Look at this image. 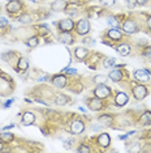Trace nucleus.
Wrapping results in <instances>:
<instances>
[{
    "label": "nucleus",
    "mask_w": 151,
    "mask_h": 153,
    "mask_svg": "<svg viewBox=\"0 0 151 153\" xmlns=\"http://www.w3.org/2000/svg\"><path fill=\"white\" fill-rule=\"evenodd\" d=\"M13 56H15V53L13 51H7V53H3L1 54V59L4 62H11V60H13Z\"/></svg>",
    "instance_id": "obj_32"
},
{
    "label": "nucleus",
    "mask_w": 151,
    "mask_h": 153,
    "mask_svg": "<svg viewBox=\"0 0 151 153\" xmlns=\"http://www.w3.org/2000/svg\"><path fill=\"white\" fill-rule=\"evenodd\" d=\"M57 39H59L60 43H64V45H73L74 43V37L70 32H60L59 36H57Z\"/></svg>",
    "instance_id": "obj_11"
},
{
    "label": "nucleus",
    "mask_w": 151,
    "mask_h": 153,
    "mask_svg": "<svg viewBox=\"0 0 151 153\" xmlns=\"http://www.w3.org/2000/svg\"><path fill=\"white\" fill-rule=\"evenodd\" d=\"M107 24L111 27H116V29H119V27H120V21H119L117 17H115V16L107 17Z\"/></svg>",
    "instance_id": "obj_28"
},
{
    "label": "nucleus",
    "mask_w": 151,
    "mask_h": 153,
    "mask_svg": "<svg viewBox=\"0 0 151 153\" xmlns=\"http://www.w3.org/2000/svg\"><path fill=\"white\" fill-rule=\"evenodd\" d=\"M113 102H115V106L122 107L129 102V96L126 94L125 92H117L115 94V101H113Z\"/></svg>",
    "instance_id": "obj_8"
},
{
    "label": "nucleus",
    "mask_w": 151,
    "mask_h": 153,
    "mask_svg": "<svg viewBox=\"0 0 151 153\" xmlns=\"http://www.w3.org/2000/svg\"><path fill=\"white\" fill-rule=\"evenodd\" d=\"M107 80L108 77L106 75H97L92 77V82L95 85H102V84H107Z\"/></svg>",
    "instance_id": "obj_27"
},
{
    "label": "nucleus",
    "mask_w": 151,
    "mask_h": 153,
    "mask_svg": "<svg viewBox=\"0 0 151 153\" xmlns=\"http://www.w3.org/2000/svg\"><path fill=\"white\" fill-rule=\"evenodd\" d=\"M82 43H85V45H89V46H92V45L95 43V41H92L91 38H86V37H85L84 39H82Z\"/></svg>",
    "instance_id": "obj_39"
},
{
    "label": "nucleus",
    "mask_w": 151,
    "mask_h": 153,
    "mask_svg": "<svg viewBox=\"0 0 151 153\" xmlns=\"http://www.w3.org/2000/svg\"><path fill=\"white\" fill-rule=\"evenodd\" d=\"M32 1H35V0H32Z\"/></svg>",
    "instance_id": "obj_51"
},
{
    "label": "nucleus",
    "mask_w": 151,
    "mask_h": 153,
    "mask_svg": "<svg viewBox=\"0 0 151 153\" xmlns=\"http://www.w3.org/2000/svg\"><path fill=\"white\" fill-rule=\"evenodd\" d=\"M134 79L139 82H149L150 81V74L146 71V69H136Z\"/></svg>",
    "instance_id": "obj_13"
},
{
    "label": "nucleus",
    "mask_w": 151,
    "mask_h": 153,
    "mask_svg": "<svg viewBox=\"0 0 151 153\" xmlns=\"http://www.w3.org/2000/svg\"><path fill=\"white\" fill-rule=\"evenodd\" d=\"M73 54H74L76 59L81 62V60H84V59H86L87 54H89V50H87V47H84V46H78V47H76V48H74Z\"/></svg>",
    "instance_id": "obj_16"
},
{
    "label": "nucleus",
    "mask_w": 151,
    "mask_h": 153,
    "mask_svg": "<svg viewBox=\"0 0 151 153\" xmlns=\"http://www.w3.org/2000/svg\"><path fill=\"white\" fill-rule=\"evenodd\" d=\"M77 152H91V148L86 144H80V147L77 148Z\"/></svg>",
    "instance_id": "obj_37"
},
{
    "label": "nucleus",
    "mask_w": 151,
    "mask_h": 153,
    "mask_svg": "<svg viewBox=\"0 0 151 153\" xmlns=\"http://www.w3.org/2000/svg\"><path fill=\"white\" fill-rule=\"evenodd\" d=\"M15 127V124H9V126H5V127H3V131H8V130H11V128Z\"/></svg>",
    "instance_id": "obj_44"
},
{
    "label": "nucleus",
    "mask_w": 151,
    "mask_h": 153,
    "mask_svg": "<svg viewBox=\"0 0 151 153\" xmlns=\"http://www.w3.org/2000/svg\"><path fill=\"white\" fill-rule=\"evenodd\" d=\"M86 103H87V107L90 109L91 111H99L103 109V102L100 98L98 97H92V98H87L86 100Z\"/></svg>",
    "instance_id": "obj_7"
},
{
    "label": "nucleus",
    "mask_w": 151,
    "mask_h": 153,
    "mask_svg": "<svg viewBox=\"0 0 151 153\" xmlns=\"http://www.w3.org/2000/svg\"><path fill=\"white\" fill-rule=\"evenodd\" d=\"M92 93H94L95 97H98V98H108L109 96L112 94V90L109 86H107V84H102V85H97L92 90Z\"/></svg>",
    "instance_id": "obj_2"
},
{
    "label": "nucleus",
    "mask_w": 151,
    "mask_h": 153,
    "mask_svg": "<svg viewBox=\"0 0 151 153\" xmlns=\"http://www.w3.org/2000/svg\"><path fill=\"white\" fill-rule=\"evenodd\" d=\"M121 29L124 30L126 34H134L136 32H138V26H137L136 21L130 19H126L124 22L121 24Z\"/></svg>",
    "instance_id": "obj_4"
},
{
    "label": "nucleus",
    "mask_w": 151,
    "mask_h": 153,
    "mask_svg": "<svg viewBox=\"0 0 151 153\" xmlns=\"http://www.w3.org/2000/svg\"><path fill=\"white\" fill-rule=\"evenodd\" d=\"M0 79L4 80V81H7V82H12L13 81V79L8 74H5V72H0Z\"/></svg>",
    "instance_id": "obj_36"
},
{
    "label": "nucleus",
    "mask_w": 151,
    "mask_h": 153,
    "mask_svg": "<svg viewBox=\"0 0 151 153\" xmlns=\"http://www.w3.org/2000/svg\"><path fill=\"white\" fill-rule=\"evenodd\" d=\"M98 122L102 124V126H111L113 123V117L109 115V114H102L100 117L98 118Z\"/></svg>",
    "instance_id": "obj_22"
},
{
    "label": "nucleus",
    "mask_w": 151,
    "mask_h": 153,
    "mask_svg": "<svg viewBox=\"0 0 151 153\" xmlns=\"http://www.w3.org/2000/svg\"><path fill=\"white\" fill-rule=\"evenodd\" d=\"M107 37L109 41H112V42H119V41H121L124 36H122V33L120 32L119 29H116V27H112V29L107 30Z\"/></svg>",
    "instance_id": "obj_12"
},
{
    "label": "nucleus",
    "mask_w": 151,
    "mask_h": 153,
    "mask_svg": "<svg viewBox=\"0 0 151 153\" xmlns=\"http://www.w3.org/2000/svg\"><path fill=\"white\" fill-rule=\"evenodd\" d=\"M57 29L60 32H72L74 29V21L72 19H63L57 22Z\"/></svg>",
    "instance_id": "obj_5"
},
{
    "label": "nucleus",
    "mask_w": 151,
    "mask_h": 153,
    "mask_svg": "<svg viewBox=\"0 0 151 153\" xmlns=\"http://www.w3.org/2000/svg\"><path fill=\"white\" fill-rule=\"evenodd\" d=\"M147 92H149V90L143 85H136L134 88H133V96H134V98L137 101H142L147 96Z\"/></svg>",
    "instance_id": "obj_9"
},
{
    "label": "nucleus",
    "mask_w": 151,
    "mask_h": 153,
    "mask_svg": "<svg viewBox=\"0 0 151 153\" xmlns=\"http://www.w3.org/2000/svg\"><path fill=\"white\" fill-rule=\"evenodd\" d=\"M143 54H145V56H146V58L151 59V47H147L146 50H145V53H143Z\"/></svg>",
    "instance_id": "obj_41"
},
{
    "label": "nucleus",
    "mask_w": 151,
    "mask_h": 153,
    "mask_svg": "<svg viewBox=\"0 0 151 153\" xmlns=\"http://www.w3.org/2000/svg\"><path fill=\"white\" fill-rule=\"evenodd\" d=\"M126 151L128 152H139L141 151V144L138 141H126V145H125Z\"/></svg>",
    "instance_id": "obj_25"
},
{
    "label": "nucleus",
    "mask_w": 151,
    "mask_h": 153,
    "mask_svg": "<svg viewBox=\"0 0 151 153\" xmlns=\"http://www.w3.org/2000/svg\"><path fill=\"white\" fill-rule=\"evenodd\" d=\"M33 21V17L29 15V13H23L18 17V22L20 24H23V25H27V24H30Z\"/></svg>",
    "instance_id": "obj_30"
},
{
    "label": "nucleus",
    "mask_w": 151,
    "mask_h": 153,
    "mask_svg": "<svg viewBox=\"0 0 151 153\" xmlns=\"http://www.w3.org/2000/svg\"><path fill=\"white\" fill-rule=\"evenodd\" d=\"M4 147H5V143L0 140V152H1V151H4Z\"/></svg>",
    "instance_id": "obj_46"
},
{
    "label": "nucleus",
    "mask_w": 151,
    "mask_h": 153,
    "mask_svg": "<svg viewBox=\"0 0 151 153\" xmlns=\"http://www.w3.org/2000/svg\"><path fill=\"white\" fill-rule=\"evenodd\" d=\"M122 77H124V75H122V71L119 67L109 71V74H108V79L112 80L113 82H120L122 80Z\"/></svg>",
    "instance_id": "obj_17"
},
{
    "label": "nucleus",
    "mask_w": 151,
    "mask_h": 153,
    "mask_svg": "<svg viewBox=\"0 0 151 153\" xmlns=\"http://www.w3.org/2000/svg\"><path fill=\"white\" fill-rule=\"evenodd\" d=\"M85 123L82 120H80V119H76V120H73L72 122V124H70V132L73 135H80V134H82V132L85 131Z\"/></svg>",
    "instance_id": "obj_10"
},
{
    "label": "nucleus",
    "mask_w": 151,
    "mask_h": 153,
    "mask_svg": "<svg viewBox=\"0 0 151 153\" xmlns=\"http://www.w3.org/2000/svg\"><path fill=\"white\" fill-rule=\"evenodd\" d=\"M67 5H68V3L65 0H55L52 4H51V9L54 12H64Z\"/></svg>",
    "instance_id": "obj_18"
},
{
    "label": "nucleus",
    "mask_w": 151,
    "mask_h": 153,
    "mask_svg": "<svg viewBox=\"0 0 151 153\" xmlns=\"http://www.w3.org/2000/svg\"><path fill=\"white\" fill-rule=\"evenodd\" d=\"M138 123L141 126H146V124H151V111H145L142 115L139 117Z\"/></svg>",
    "instance_id": "obj_23"
},
{
    "label": "nucleus",
    "mask_w": 151,
    "mask_h": 153,
    "mask_svg": "<svg viewBox=\"0 0 151 153\" xmlns=\"http://www.w3.org/2000/svg\"><path fill=\"white\" fill-rule=\"evenodd\" d=\"M99 3H100V5L104 7V8H111V7L115 5L116 0H99Z\"/></svg>",
    "instance_id": "obj_34"
},
{
    "label": "nucleus",
    "mask_w": 151,
    "mask_h": 153,
    "mask_svg": "<svg viewBox=\"0 0 151 153\" xmlns=\"http://www.w3.org/2000/svg\"><path fill=\"white\" fill-rule=\"evenodd\" d=\"M141 151H143V152H151V145H149V144H147L146 147L143 148V149H141Z\"/></svg>",
    "instance_id": "obj_45"
},
{
    "label": "nucleus",
    "mask_w": 151,
    "mask_h": 153,
    "mask_svg": "<svg viewBox=\"0 0 151 153\" xmlns=\"http://www.w3.org/2000/svg\"><path fill=\"white\" fill-rule=\"evenodd\" d=\"M27 68H29V60L26 58H20L17 60V65H16L17 72H22V71L25 72L27 71Z\"/></svg>",
    "instance_id": "obj_21"
},
{
    "label": "nucleus",
    "mask_w": 151,
    "mask_h": 153,
    "mask_svg": "<svg viewBox=\"0 0 151 153\" xmlns=\"http://www.w3.org/2000/svg\"><path fill=\"white\" fill-rule=\"evenodd\" d=\"M116 64V59L109 56V58H104V60H103V65H104L106 68H111L113 65Z\"/></svg>",
    "instance_id": "obj_31"
},
{
    "label": "nucleus",
    "mask_w": 151,
    "mask_h": 153,
    "mask_svg": "<svg viewBox=\"0 0 151 153\" xmlns=\"http://www.w3.org/2000/svg\"><path fill=\"white\" fill-rule=\"evenodd\" d=\"M147 27H149V29H151V16L149 17V19H147Z\"/></svg>",
    "instance_id": "obj_48"
},
{
    "label": "nucleus",
    "mask_w": 151,
    "mask_h": 153,
    "mask_svg": "<svg viewBox=\"0 0 151 153\" xmlns=\"http://www.w3.org/2000/svg\"><path fill=\"white\" fill-rule=\"evenodd\" d=\"M22 8H23V3L20 1V0H11L5 5V11L9 15H17L18 12L22 11Z\"/></svg>",
    "instance_id": "obj_3"
},
{
    "label": "nucleus",
    "mask_w": 151,
    "mask_h": 153,
    "mask_svg": "<svg viewBox=\"0 0 151 153\" xmlns=\"http://www.w3.org/2000/svg\"><path fill=\"white\" fill-rule=\"evenodd\" d=\"M97 143H98V145H100L103 148H108L111 145V137H109V135L107 132H103V134H100L97 137Z\"/></svg>",
    "instance_id": "obj_15"
},
{
    "label": "nucleus",
    "mask_w": 151,
    "mask_h": 153,
    "mask_svg": "<svg viewBox=\"0 0 151 153\" xmlns=\"http://www.w3.org/2000/svg\"><path fill=\"white\" fill-rule=\"evenodd\" d=\"M7 1H11V0H7Z\"/></svg>",
    "instance_id": "obj_50"
},
{
    "label": "nucleus",
    "mask_w": 151,
    "mask_h": 153,
    "mask_svg": "<svg viewBox=\"0 0 151 153\" xmlns=\"http://www.w3.org/2000/svg\"><path fill=\"white\" fill-rule=\"evenodd\" d=\"M90 30H91V26L87 19H81L76 24V33L78 36H87L90 33Z\"/></svg>",
    "instance_id": "obj_1"
},
{
    "label": "nucleus",
    "mask_w": 151,
    "mask_h": 153,
    "mask_svg": "<svg viewBox=\"0 0 151 153\" xmlns=\"http://www.w3.org/2000/svg\"><path fill=\"white\" fill-rule=\"evenodd\" d=\"M51 82H52L56 88L63 89L68 84V77H67V75H64V74H59V75L54 76V77L51 79Z\"/></svg>",
    "instance_id": "obj_6"
},
{
    "label": "nucleus",
    "mask_w": 151,
    "mask_h": 153,
    "mask_svg": "<svg viewBox=\"0 0 151 153\" xmlns=\"http://www.w3.org/2000/svg\"><path fill=\"white\" fill-rule=\"evenodd\" d=\"M116 51L119 53V55H121V56H128L132 53V47H130V45L128 43H120L119 46H116Z\"/></svg>",
    "instance_id": "obj_19"
},
{
    "label": "nucleus",
    "mask_w": 151,
    "mask_h": 153,
    "mask_svg": "<svg viewBox=\"0 0 151 153\" xmlns=\"http://www.w3.org/2000/svg\"><path fill=\"white\" fill-rule=\"evenodd\" d=\"M128 136H129L128 134H126V135H121V136H119V139H120V140H126V139H128Z\"/></svg>",
    "instance_id": "obj_47"
},
{
    "label": "nucleus",
    "mask_w": 151,
    "mask_h": 153,
    "mask_svg": "<svg viewBox=\"0 0 151 153\" xmlns=\"http://www.w3.org/2000/svg\"><path fill=\"white\" fill-rule=\"evenodd\" d=\"M35 122V115H34L33 111H23L22 118H21V123L23 126H30V124H34Z\"/></svg>",
    "instance_id": "obj_14"
},
{
    "label": "nucleus",
    "mask_w": 151,
    "mask_h": 153,
    "mask_svg": "<svg viewBox=\"0 0 151 153\" xmlns=\"http://www.w3.org/2000/svg\"><path fill=\"white\" fill-rule=\"evenodd\" d=\"M23 43H25L27 47H32V48H34V47H37V46H38V43H39V38H38L37 36L29 37V38H27V39H26Z\"/></svg>",
    "instance_id": "obj_26"
},
{
    "label": "nucleus",
    "mask_w": 151,
    "mask_h": 153,
    "mask_svg": "<svg viewBox=\"0 0 151 153\" xmlns=\"http://www.w3.org/2000/svg\"><path fill=\"white\" fill-rule=\"evenodd\" d=\"M125 4L128 5V8H130V9H133V8H136L137 5V0H125Z\"/></svg>",
    "instance_id": "obj_38"
},
{
    "label": "nucleus",
    "mask_w": 151,
    "mask_h": 153,
    "mask_svg": "<svg viewBox=\"0 0 151 153\" xmlns=\"http://www.w3.org/2000/svg\"><path fill=\"white\" fill-rule=\"evenodd\" d=\"M103 128H104V126H102L100 123H91V127H90V130L91 132H99V131H102Z\"/></svg>",
    "instance_id": "obj_35"
},
{
    "label": "nucleus",
    "mask_w": 151,
    "mask_h": 153,
    "mask_svg": "<svg viewBox=\"0 0 151 153\" xmlns=\"http://www.w3.org/2000/svg\"><path fill=\"white\" fill-rule=\"evenodd\" d=\"M64 12L69 16H76L78 13V8H77V5H74V4H68Z\"/></svg>",
    "instance_id": "obj_29"
},
{
    "label": "nucleus",
    "mask_w": 151,
    "mask_h": 153,
    "mask_svg": "<svg viewBox=\"0 0 151 153\" xmlns=\"http://www.w3.org/2000/svg\"><path fill=\"white\" fill-rule=\"evenodd\" d=\"M0 140L4 141L5 144H8V143H12L15 140V135H13L12 132H8V131H1L0 132Z\"/></svg>",
    "instance_id": "obj_24"
},
{
    "label": "nucleus",
    "mask_w": 151,
    "mask_h": 153,
    "mask_svg": "<svg viewBox=\"0 0 151 153\" xmlns=\"http://www.w3.org/2000/svg\"><path fill=\"white\" fill-rule=\"evenodd\" d=\"M0 29H4V25H3V22H1V20H0Z\"/></svg>",
    "instance_id": "obj_49"
},
{
    "label": "nucleus",
    "mask_w": 151,
    "mask_h": 153,
    "mask_svg": "<svg viewBox=\"0 0 151 153\" xmlns=\"http://www.w3.org/2000/svg\"><path fill=\"white\" fill-rule=\"evenodd\" d=\"M15 101H16V98H11V100H8V101H7V102L4 103V105H3V107H4V109H8L9 106H12V105H13V102H15Z\"/></svg>",
    "instance_id": "obj_40"
},
{
    "label": "nucleus",
    "mask_w": 151,
    "mask_h": 153,
    "mask_svg": "<svg viewBox=\"0 0 151 153\" xmlns=\"http://www.w3.org/2000/svg\"><path fill=\"white\" fill-rule=\"evenodd\" d=\"M74 144H76V139L74 137H69L68 140L64 141V148L65 149H72L74 147Z\"/></svg>",
    "instance_id": "obj_33"
},
{
    "label": "nucleus",
    "mask_w": 151,
    "mask_h": 153,
    "mask_svg": "<svg viewBox=\"0 0 151 153\" xmlns=\"http://www.w3.org/2000/svg\"><path fill=\"white\" fill-rule=\"evenodd\" d=\"M0 20H1V22H3V25H4V26H7L9 24L8 19H5V17H0Z\"/></svg>",
    "instance_id": "obj_43"
},
{
    "label": "nucleus",
    "mask_w": 151,
    "mask_h": 153,
    "mask_svg": "<svg viewBox=\"0 0 151 153\" xmlns=\"http://www.w3.org/2000/svg\"><path fill=\"white\" fill-rule=\"evenodd\" d=\"M70 101V98L68 96H65L63 94V93H57V94H55L54 97V102L56 103V105H59V106H64V105H67L68 102Z\"/></svg>",
    "instance_id": "obj_20"
},
{
    "label": "nucleus",
    "mask_w": 151,
    "mask_h": 153,
    "mask_svg": "<svg viewBox=\"0 0 151 153\" xmlns=\"http://www.w3.org/2000/svg\"><path fill=\"white\" fill-rule=\"evenodd\" d=\"M149 3V0H137V4L138 5H145Z\"/></svg>",
    "instance_id": "obj_42"
}]
</instances>
